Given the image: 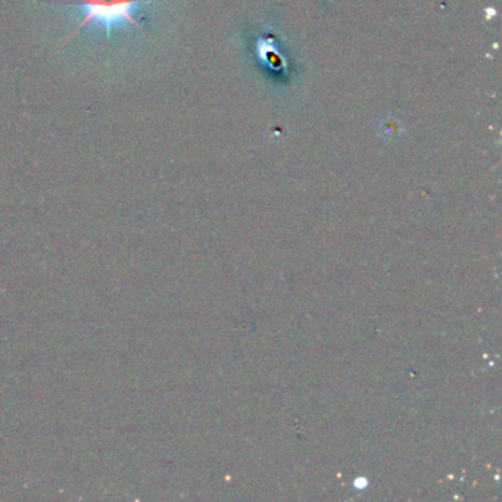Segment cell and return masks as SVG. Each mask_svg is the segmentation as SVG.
<instances>
[{
    "mask_svg": "<svg viewBox=\"0 0 502 502\" xmlns=\"http://www.w3.org/2000/svg\"><path fill=\"white\" fill-rule=\"evenodd\" d=\"M62 2L80 6L84 13L80 24L68 34L65 40L68 42L88 24H96L105 30L108 36L114 28L123 25L142 30L136 18V12L141 5L149 4L150 0H62Z\"/></svg>",
    "mask_w": 502,
    "mask_h": 502,
    "instance_id": "1",
    "label": "cell"
}]
</instances>
